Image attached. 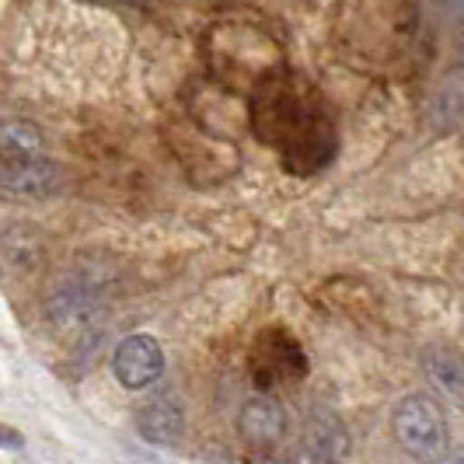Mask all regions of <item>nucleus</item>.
<instances>
[{"instance_id": "f257e3e1", "label": "nucleus", "mask_w": 464, "mask_h": 464, "mask_svg": "<svg viewBox=\"0 0 464 464\" xmlns=\"http://www.w3.org/2000/svg\"><path fill=\"white\" fill-rule=\"evenodd\" d=\"M252 126L266 143L283 150V161L297 175H311L328 164L335 150V133L325 116L304 102V94L290 84L269 81L266 92L252 105Z\"/></svg>"}, {"instance_id": "f03ea898", "label": "nucleus", "mask_w": 464, "mask_h": 464, "mask_svg": "<svg viewBox=\"0 0 464 464\" xmlns=\"http://www.w3.org/2000/svg\"><path fill=\"white\" fill-rule=\"evenodd\" d=\"M392 433L395 440L422 461H437L447 454L450 430L443 409L430 395H405L392 409Z\"/></svg>"}, {"instance_id": "7ed1b4c3", "label": "nucleus", "mask_w": 464, "mask_h": 464, "mask_svg": "<svg viewBox=\"0 0 464 464\" xmlns=\"http://www.w3.org/2000/svg\"><path fill=\"white\" fill-rule=\"evenodd\" d=\"M248 367H252V377L262 392H276V388L301 384L304 373H307V356L290 332L269 328L256 339Z\"/></svg>"}, {"instance_id": "20e7f679", "label": "nucleus", "mask_w": 464, "mask_h": 464, "mask_svg": "<svg viewBox=\"0 0 464 464\" xmlns=\"http://www.w3.org/2000/svg\"><path fill=\"white\" fill-rule=\"evenodd\" d=\"M63 186V171L46 158L0 161V196L4 199H49Z\"/></svg>"}, {"instance_id": "39448f33", "label": "nucleus", "mask_w": 464, "mask_h": 464, "mask_svg": "<svg viewBox=\"0 0 464 464\" xmlns=\"http://www.w3.org/2000/svg\"><path fill=\"white\" fill-rule=\"evenodd\" d=\"M164 371V349L158 346V339L150 335H130L116 346L112 356V373L122 388L140 392V388H150Z\"/></svg>"}, {"instance_id": "423d86ee", "label": "nucleus", "mask_w": 464, "mask_h": 464, "mask_svg": "<svg viewBox=\"0 0 464 464\" xmlns=\"http://www.w3.org/2000/svg\"><path fill=\"white\" fill-rule=\"evenodd\" d=\"M304 447L318 464H343L349 454L346 422L328 405H314L307 416V426H304Z\"/></svg>"}, {"instance_id": "0eeeda50", "label": "nucleus", "mask_w": 464, "mask_h": 464, "mask_svg": "<svg viewBox=\"0 0 464 464\" xmlns=\"http://www.w3.org/2000/svg\"><path fill=\"white\" fill-rule=\"evenodd\" d=\"M237 430H241V440L245 443L266 450V447L283 440V433H286V412H283V405H279L276 398L269 395L252 398L241 409V416H237Z\"/></svg>"}, {"instance_id": "6e6552de", "label": "nucleus", "mask_w": 464, "mask_h": 464, "mask_svg": "<svg viewBox=\"0 0 464 464\" xmlns=\"http://www.w3.org/2000/svg\"><path fill=\"white\" fill-rule=\"evenodd\" d=\"M98 307V294L81 276H63L46 297V311L56 325H81Z\"/></svg>"}, {"instance_id": "1a4fd4ad", "label": "nucleus", "mask_w": 464, "mask_h": 464, "mask_svg": "<svg viewBox=\"0 0 464 464\" xmlns=\"http://www.w3.org/2000/svg\"><path fill=\"white\" fill-rule=\"evenodd\" d=\"M182 426H186V409H182L179 395H171V392L150 398L137 412V430L143 433V440L150 443H175Z\"/></svg>"}, {"instance_id": "9d476101", "label": "nucleus", "mask_w": 464, "mask_h": 464, "mask_svg": "<svg viewBox=\"0 0 464 464\" xmlns=\"http://www.w3.org/2000/svg\"><path fill=\"white\" fill-rule=\"evenodd\" d=\"M422 371L454 405L464 409V356L450 346H430L422 353Z\"/></svg>"}, {"instance_id": "9b49d317", "label": "nucleus", "mask_w": 464, "mask_h": 464, "mask_svg": "<svg viewBox=\"0 0 464 464\" xmlns=\"http://www.w3.org/2000/svg\"><path fill=\"white\" fill-rule=\"evenodd\" d=\"M43 252H46L43 234L35 231V227H28V224H11L0 234V256L18 273H32L43 262Z\"/></svg>"}, {"instance_id": "f8f14e48", "label": "nucleus", "mask_w": 464, "mask_h": 464, "mask_svg": "<svg viewBox=\"0 0 464 464\" xmlns=\"http://www.w3.org/2000/svg\"><path fill=\"white\" fill-rule=\"evenodd\" d=\"M46 137L39 126L24 119H0V161H18V158H43Z\"/></svg>"}, {"instance_id": "ddd939ff", "label": "nucleus", "mask_w": 464, "mask_h": 464, "mask_svg": "<svg viewBox=\"0 0 464 464\" xmlns=\"http://www.w3.org/2000/svg\"><path fill=\"white\" fill-rule=\"evenodd\" d=\"M461 119H464V73H458V77H447L440 88H437L433 122L437 126H454Z\"/></svg>"}, {"instance_id": "4468645a", "label": "nucleus", "mask_w": 464, "mask_h": 464, "mask_svg": "<svg viewBox=\"0 0 464 464\" xmlns=\"http://www.w3.org/2000/svg\"><path fill=\"white\" fill-rule=\"evenodd\" d=\"M440 11L458 32H464V0H440Z\"/></svg>"}, {"instance_id": "2eb2a0df", "label": "nucleus", "mask_w": 464, "mask_h": 464, "mask_svg": "<svg viewBox=\"0 0 464 464\" xmlns=\"http://www.w3.org/2000/svg\"><path fill=\"white\" fill-rule=\"evenodd\" d=\"M81 4H94V7H119V11H140L143 0H81Z\"/></svg>"}, {"instance_id": "dca6fc26", "label": "nucleus", "mask_w": 464, "mask_h": 464, "mask_svg": "<svg viewBox=\"0 0 464 464\" xmlns=\"http://www.w3.org/2000/svg\"><path fill=\"white\" fill-rule=\"evenodd\" d=\"M458 464H464V458H461V461H458Z\"/></svg>"}]
</instances>
